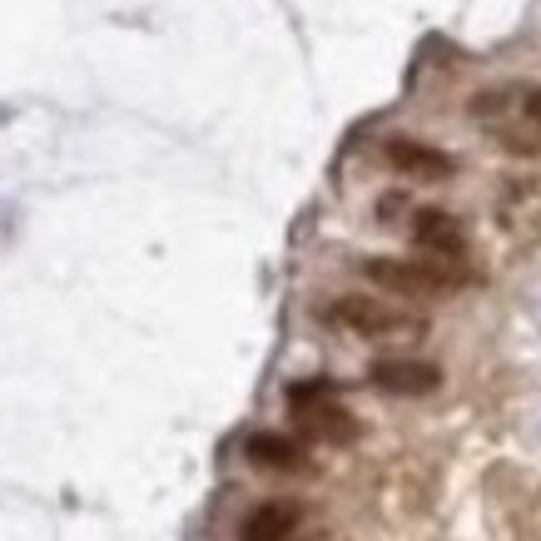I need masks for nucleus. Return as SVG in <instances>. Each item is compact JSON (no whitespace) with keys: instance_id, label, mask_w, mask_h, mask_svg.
Returning a JSON list of instances; mask_svg holds the SVG:
<instances>
[{"instance_id":"f257e3e1","label":"nucleus","mask_w":541,"mask_h":541,"mask_svg":"<svg viewBox=\"0 0 541 541\" xmlns=\"http://www.w3.org/2000/svg\"><path fill=\"white\" fill-rule=\"evenodd\" d=\"M363 278H373L388 293L403 298H442L452 288L467 283V269H457V259H363Z\"/></svg>"},{"instance_id":"f03ea898","label":"nucleus","mask_w":541,"mask_h":541,"mask_svg":"<svg viewBox=\"0 0 541 541\" xmlns=\"http://www.w3.org/2000/svg\"><path fill=\"white\" fill-rule=\"evenodd\" d=\"M328 323H338V328H348L358 338H373V343H383V338H417L427 328L417 313H403V308H393L383 298H368V293L333 298L328 303Z\"/></svg>"},{"instance_id":"7ed1b4c3","label":"nucleus","mask_w":541,"mask_h":541,"mask_svg":"<svg viewBox=\"0 0 541 541\" xmlns=\"http://www.w3.org/2000/svg\"><path fill=\"white\" fill-rule=\"evenodd\" d=\"M293 417H298V432L313 437V442H323V447H348L363 432V422L343 403H333V393L328 398H313V403H298Z\"/></svg>"},{"instance_id":"20e7f679","label":"nucleus","mask_w":541,"mask_h":541,"mask_svg":"<svg viewBox=\"0 0 541 541\" xmlns=\"http://www.w3.org/2000/svg\"><path fill=\"white\" fill-rule=\"evenodd\" d=\"M368 378L378 393H393V398H427L442 388V368L422 358H378Z\"/></svg>"},{"instance_id":"39448f33","label":"nucleus","mask_w":541,"mask_h":541,"mask_svg":"<svg viewBox=\"0 0 541 541\" xmlns=\"http://www.w3.org/2000/svg\"><path fill=\"white\" fill-rule=\"evenodd\" d=\"M383 154H388V164H393L398 174L422 179V184H442V179L457 174V159L442 154V149H432V144H422V139H388Z\"/></svg>"},{"instance_id":"423d86ee","label":"nucleus","mask_w":541,"mask_h":541,"mask_svg":"<svg viewBox=\"0 0 541 541\" xmlns=\"http://www.w3.org/2000/svg\"><path fill=\"white\" fill-rule=\"evenodd\" d=\"M412 239H417V249H427L437 259H462L467 254V229L447 209H417L412 214Z\"/></svg>"},{"instance_id":"0eeeda50","label":"nucleus","mask_w":541,"mask_h":541,"mask_svg":"<svg viewBox=\"0 0 541 541\" xmlns=\"http://www.w3.org/2000/svg\"><path fill=\"white\" fill-rule=\"evenodd\" d=\"M244 457L254 467H264V472H303L308 467L303 447L293 437H283V432H249L244 437Z\"/></svg>"},{"instance_id":"6e6552de","label":"nucleus","mask_w":541,"mask_h":541,"mask_svg":"<svg viewBox=\"0 0 541 541\" xmlns=\"http://www.w3.org/2000/svg\"><path fill=\"white\" fill-rule=\"evenodd\" d=\"M298 522H303V512L293 502H264V507H254L239 522V537L244 541H288L298 532Z\"/></svg>"},{"instance_id":"1a4fd4ad","label":"nucleus","mask_w":541,"mask_h":541,"mask_svg":"<svg viewBox=\"0 0 541 541\" xmlns=\"http://www.w3.org/2000/svg\"><path fill=\"white\" fill-rule=\"evenodd\" d=\"M527 115H532V120H537V125H541V90H537V95H532V100H527Z\"/></svg>"}]
</instances>
